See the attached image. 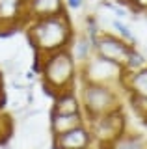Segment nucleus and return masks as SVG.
Masks as SVG:
<instances>
[{
    "mask_svg": "<svg viewBox=\"0 0 147 149\" xmlns=\"http://www.w3.org/2000/svg\"><path fill=\"white\" fill-rule=\"evenodd\" d=\"M24 28L35 56H45L69 49L75 37V26L67 11L56 17L28 21Z\"/></svg>",
    "mask_w": 147,
    "mask_h": 149,
    "instance_id": "f257e3e1",
    "label": "nucleus"
},
{
    "mask_svg": "<svg viewBox=\"0 0 147 149\" xmlns=\"http://www.w3.org/2000/svg\"><path fill=\"white\" fill-rule=\"evenodd\" d=\"M37 69L43 82V88L52 97L60 95L63 91L76 90L80 82V67L75 62L71 50L63 49L52 54L37 56Z\"/></svg>",
    "mask_w": 147,
    "mask_h": 149,
    "instance_id": "f03ea898",
    "label": "nucleus"
},
{
    "mask_svg": "<svg viewBox=\"0 0 147 149\" xmlns=\"http://www.w3.org/2000/svg\"><path fill=\"white\" fill-rule=\"evenodd\" d=\"M78 97L86 121L106 116L121 108V91L119 88L103 86V84L78 82Z\"/></svg>",
    "mask_w": 147,
    "mask_h": 149,
    "instance_id": "7ed1b4c3",
    "label": "nucleus"
},
{
    "mask_svg": "<svg viewBox=\"0 0 147 149\" xmlns=\"http://www.w3.org/2000/svg\"><path fill=\"white\" fill-rule=\"evenodd\" d=\"M80 82H91V84H103L121 90L125 80V71L121 65L112 63L108 60H103L99 56H91L86 63L80 65Z\"/></svg>",
    "mask_w": 147,
    "mask_h": 149,
    "instance_id": "20e7f679",
    "label": "nucleus"
},
{
    "mask_svg": "<svg viewBox=\"0 0 147 149\" xmlns=\"http://www.w3.org/2000/svg\"><path fill=\"white\" fill-rule=\"evenodd\" d=\"M86 125H88L91 136H93V143H99V147H103L127 130V116L123 108H119L106 116L88 119Z\"/></svg>",
    "mask_w": 147,
    "mask_h": 149,
    "instance_id": "39448f33",
    "label": "nucleus"
},
{
    "mask_svg": "<svg viewBox=\"0 0 147 149\" xmlns=\"http://www.w3.org/2000/svg\"><path fill=\"white\" fill-rule=\"evenodd\" d=\"M93 49H95V56L103 60H108L112 63H117V65H125L130 52L136 49V47L128 45L127 41L119 39L116 34L108 30H103L99 34V37L93 41Z\"/></svg>",
    "mask_w": 147,
    "mask_h": 149,
    "instance_id": "423d86ee",
    "label": "nucleus"
},
{
    "mask_svg": "<svg viewBox=\"0 0 147 149\" xmlns=\"http://www.w3.org/2000/svg\"><path fill=\"white\" fill-rule=\"evenodd\" d=\"M26 24V0H0V34Z\"/></svg>",
    "mask_w": 147,
    "mask_h": 149,
    "instance_id": "0eeeda50",
    "label": "nucleus"
},
{
    "mask_svg": "<svg viewBox=\"0 0 147 149\" xmlns=\"http://www.w3.org/2000/svg\"><path fill=\"white\" fill-rule=\"evenodd\" d=\"M93 136H91L88 125H82L65 134L54 136V149H91Z\"/></svg>",
    "mask_w": 147,
    "mask_h": 149,
    "instance_id": "6e6552de",
    "label": "nucleus"
},
{
    "mask_svg": "<svg viewBox=\"0 0 147 149\" xmlns=\"http://www.w3.org/2000/svg\"><path fill=\"white\" fill-rule=\"evenodd\" d=\"M65 13L63 0H26V22Z\"/></svg>",
    "mask_w": 147,
    "mask_h": 149,
    "instance_id": "1a4fd4ad",
    "label": "nucleus"
},
{
    "mask_svg": "<svg viewBox=\"0 0 147 149\" xmlns=\"http://www.w3.org/2000/svg\"><path fill=\"white\" fill-rule=\"evenodd\" d=\"M82 125H86L84 114H54V112H50L49 116V129L52 138L65 134L76 127H82Z\"/></svg>",
    "mask_w": 147,
    "mask_h": 149,
    "instance_id": "9d476101",
    "label": "nucleus"
},
{
    "mask_svg": "<svg viewBox=\"0 0 147 149\" xmlns=\"http://www.w3.org/2000/svg\"><path fill=\"white\" fill-rule=\"evenodd\" d=\"M50 112H54V114H84L78 97V88L56 95L52 99V110Z\"/></svg>",
    "mask_w": 147,
    "mask_h": 149,
    "instance_id": "9b49d317",
    "label": "nucleus"
},
{
    "mask_svg": "<svg viewBox=\"0 0 147 149\" xmlns=\"http://www.w3.org/2000/svg\"><path fill=\"white\" fill-rule=\"evenodd\" d=\"M75 62L78 63V67L82 63H86L91 56H95V49H93V39L86 34V32H80V34H75L73 37V43L69 47Z\"/></svg>",
    "mask_w": 147,
    "mask_h": 149,
    "instance_id": "f8f14e48",
    "label": "nucleus"
},
{
    "mask_svg": "<svg viewBox=\"0 0 147 149\" xmlns=\"http://www.w3.org/2000/svg\"><path fill=\"white\" fill-rule=\"evenodd\" d=\"M101 149H147V136L140 132H125Z\"/></svg>",
    "mask_w": 147,
    "mask_h": 149,
    "instance_id": "ddd939ff",
    "label": "nucleus"
},
{
    "mask_svg": "<svg viewBox=\"0 0 147 149\" xmlns=\"http://www.w3.org/2000/svg\"><path fill=\"white\" fill-rule=\"evenodd\" d=\"M121 90L127 95H138V97H145L147 99V67H144L138 73L125 74Z\"/></svg>",
    "mask_w": 147,
    "mask_h": 149,
    "instance_id": "4468645a",
    "label": "nucleus"
},
{
    "mask_svg": "<svg viewBox=\"0 0 147 149\" xmlns=\"http://www.w3.org/2000/svg\"><path fill=\"white\" fill-rule=\"evenodd\" d=\"M110 28H112V34H116L119 39H123V41H127L128 45L136 47V36H134V32L130 30V26H128L125 21L116 19V17L110 19Z\"/></svg>",
    "mask_w": 147,
    "mask_h": 149,
    "instance_id": "2eb2a0df",
    "label": "nucleus"
},
{
    "mask_svg": "<svg viewBox=\"0 0 147 149\" xmlns=\"http://www.w3.org/2000/svg\"><path fill=\"white\" fill-rule=\"evenodd\" d=\"M144 67H147V58L138 49H134L130 52V56H128L127 63L123 65V71H125V74H132V73L141 71Z\"/></svg>",
    "mask_w": 147,
    "mask_h": 149,
    "instance_id": "dca6fc26",
    "label": "nucleus"
},
{
    "mask_svg": "<svg viewBox=\"0 0 147 149\" xmlns=\"http://www.w3.org/2000/svg\"><path fill=\"white\" fill-rule=\"evenodd\" d=\"M128 102L130 108L134 110V114L140 119H144V123L147 121V99L145 97H138V95H128Z\"/></svg>",
    "mask_w": 147,
    "mask_h": 149,
    "instance_id": "f3484780",
    "label": "nucleus"
},
{
    "mask_svg": "<svg viewBox=\"0 0 147 149\" xmlns=\"http://www.w3.org/2000/svg\"><path fill=\"white\" fill-rule=\"evenodd\" d=\"M123 2L130 4V8L136 9V11H145L147 13V0H123Z\"/></svg>",
    "mask_w": 147,
    "mask_h": 149,
    "instance_id": "a211bd4d",
    "label": "nucleus"
},
{
    "mask_svg": "<svg viewBox=\"0 0 147 149\" xmlns=\"http://www.w3.org/2000/svg\"><path fill=\"white\" fill-rule=\"evenodd\" d=\"M63 2H65V8L73 9V11H78V9L84 8V2H86V0H63Z\"/></svg>",
    "mask_w": 147,
    "mask_h": 149,
    "instance_id": "6ab92c4d",
    "label": "nucleus"
},
{
    "mask_svg": "<svg viewBox=\"0 0 147 149\" xmlns=\"http://www.w3.org/2000/svg\"><path fill=\"white\" fill-rule=\"evenodd\" d=\"M0 102H2V78H0Z\"/></svg>",
    "mask_w": 147,
    "mask_h": 149,
    "instance_id": "aec40b11",
    "label": "nucleus"
},
{
    "mask_svg": "<svg viewBox=\"0 0 147 149\" xmlns=\"http://www.w3.org/2000/svg\"><path fill=\"white\" fill-rule=\"evenodd\" d=\"M145 123H147V121H145Z\"/></svg>",
    "mask_w": 147,
    "mask_h": 149,
    "instance_id": "412c9836",
    "label": "nucleus"
}]
</instances>
